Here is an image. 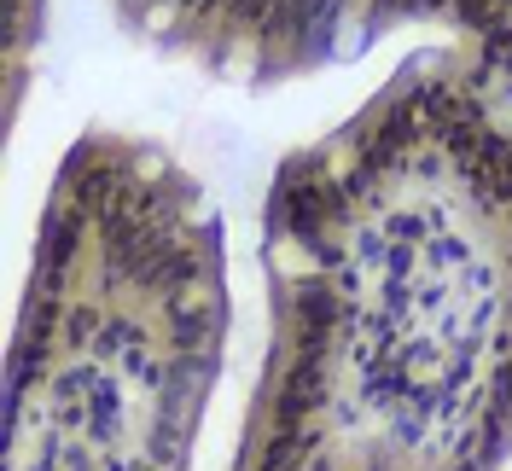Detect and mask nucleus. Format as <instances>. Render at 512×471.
<instances>
[{"label":"nucleus","instance_id":"obj_2","mask_svg":"<svg viewBox=\"0 0 512 471\" xmlns=\"http://www.w3.org/2000/svg\"><path fill=\"white\" fill-rule=\"evenodd\" d=\"M216 344V251L187 192L82 152L12 355L6 471H187Z\"/></svg>","mask_w":512,"mask_h":471},{"label":"nucleus","instance_id":"obj_1","mask_svg":"<svg viewBox=\"0 0 512 471\" xmlns=\"http://www.w3.org/2000/svg\"><path fill=\"white\" fill-rule=\"evenodd\" d=\"M512 128L402 99L280 192V314L233 471H501Z\"/></svg>","mask_w":512,"mask_h":471}]
</instances>
